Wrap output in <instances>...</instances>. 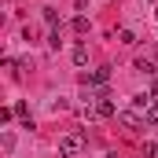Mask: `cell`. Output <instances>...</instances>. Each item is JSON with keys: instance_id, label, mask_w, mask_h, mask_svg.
I'll return each mask as SVG.
<instances>
[{"instance_id": "1", "label": "cell", "mask_w": 158, "mask_h": 158, "mask_svg": "<svg viewBox=\"0 0 158 158\" xmlns=\"http://www.w3.org/2000/svg\"><path fill=\"white\" fill-rule=\"evenodd\" d=\"M81 147H85V140H81V136H74V132L59 140V155H63V158H74V155H81Z\"/></svg>"}, {"instance_id": "2", "label": "cell", "mask_w": 158, "mask_h": 158, "mask_svg": "<svg viewBox=\"0 0 158 158\" xmlns=\"http://www.w3.org/2000/svg\"><path fill=\"white\" fill-rule=\"evenodd\" d=\"M118 121L125 125V129H143L147 121H143V114L136 110V107H125V110H118Z\"/></svg>"}, {"instance_id": "3", "label": "cell", "mask_w": 158, "mask_h": 158, "mask_svg": "<svg viewBox=\"0 0 158 158\" xmlns=\"http://www.w3.org/2000/svg\"><path fill=\"white\" fill-rule=\"evenodd\" d=\"M96 110H99V118H114V114H118V107H114V103H110L107 96L99 99V107H96Z\"/></svg>"}, {"instance_id": "4", "label": "cell", "mask_w": 158, "mask_h": 158, "mask_svg": "<svg viewBox=\"0 0 158 158\" xmlns=\"http://www.w3.org/2000/svg\"><path fill=\"white\" fill-rule=\"evenodd\" d=\"M136 70H140V74H147V77H155V74H158V66L151 63V59H136Z\"/></svg>"}, {"instance_id": "5", "label": "cell", "mask_w": 158, "mask_h": 158, "mask_svg": "<svg viewBox=\"0 0 158 158\" xmlns=\"http://www.w3.org/2000/svg\"><path fill=\"white\" fill-rule=\"evenodd\" d=\"M88 30H92V22H88L85 15H77V19H74V33H88Z\"/></svg>"}, {"instance_id": "6", "label": "cell", "mask_w": 158, "mask_h": 158, "mask_svg": "<svg viewBox=\"0 0 158 158\" xmlns=\"http://www.w3.org/2000/svg\"><path fill=\"white\" fill-rule=\"evenodd\" d=\"M74 63H77V66H85V63H88V48H85V44H77V48H74Z\"/></svg>"}, {"instance_id": "7", "label": "cell", "mask_w": 158, "mask_h": 158, "mask_svg": "<svg viewBox=\"0 0 158 158\" xmlns=\"http://www.w3.org/2000/svg\"><path fill=\"white\" fill-rule=\"evenodd\" d=\"M143 121H147V125H158V103H151V107L143 110Z\"/></svg>"}, {"instance_id": "8", "label": "cell", "mask_w": 158, "mask_h": 158, "mask_svg": "<svg viewBox=\"0 0 158 158\" xmlns=\"http://www.w3.org/2000/svg\"><path fill=\"white\" fill-rule=\"evenodd\" d=\"M118 40L121 44H136V33H132V30H118Z\"/></svg>"}, {"instance_id": "9", "label": "cell", "mask_w": 158, "mask_h": 158, "mask_svg": "<svg viewBox=\"0 0 158 158\" xmlns=\"http://www.w3.org/2000/svg\"><path fill=\"white\" fill-rule=\"evenodd\" d=\"M44 22L55 30V22H59V15H55V7H44Z\"/></svg>"}, {"instance_id": "10", "label": "cell", "mask_w": 158, "mask_h": 158, "mask_svg": "<svg viewBox=\"0 0 158 158\" xmlns=\"http://www.w3.org/2000/svg\"><path fill=\"white\" fill-rule=\"evenodd\" d=\"M59 44H63V40H59V30H52V33H48V48H59Z\"/></svg>"}, {"instance_id": "11", "label": "cell", "mask_w": 158, "mask_h": 158, "mask_svg": "<svg viewBox=\"0 0 158 158\" xmlns=\"http://www.w3.org/2000/svg\"><path fill=\"white\" fill-rule=\"evenodd\" d=\"M143 158H158V143H147L143 147Z\"/></svg>"}, {"instance_id": "12", "label": "cell", "mask_w": 158, "mask_h": 158, "mask_svg": "<svg viewBox=\"0 0 158 158\" xmlns=\"http://www.w3.org/2000/svg\"><path fill=\"white\" fill-rule=\"evenodd\" d=\"M147 96H151V99L158 103V81H151V88H147Z\"/></svg>"}, {"instance_id": "13", "label": "cell", "mask_w": 158, "mask_h": 158, "mask_svg": "<svg viewBox=\"0 0 158 158\" xmlns=\"http://www.w3.org/2000/svg\"><path fill=\"white\" fill-rule=\"evenodd\" d=\"M107 158H118V155H107Z\"/></svg>"}, {"instance_id": "14", "label": "cell", "mask_w": 158, "mask_h": 158, "mask_svg": "<svg viewBox=\"0 0 158 158\" xmlns=\"http://www.w3.org/2000/svg\"><path fill=\"white\" fill-rule=\"evenodd\" d=\"M155 19H158V7H155Z\"/></svg>"}]
</instances>
